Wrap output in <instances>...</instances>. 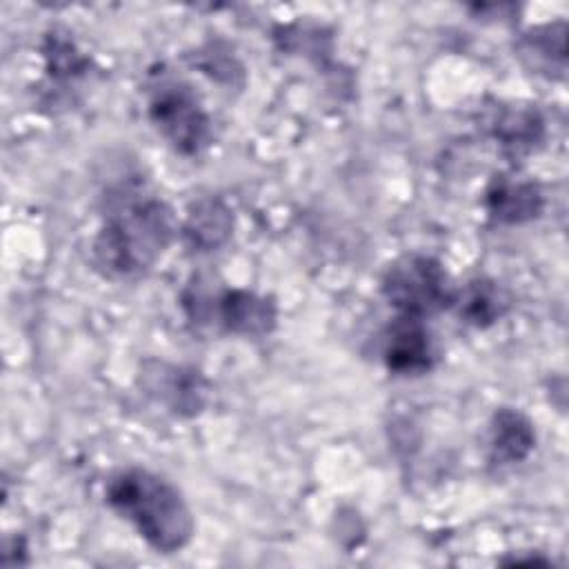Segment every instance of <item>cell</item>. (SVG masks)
I'll use <instances>...</instances> for the list:
<instances>
[{
    "label": "cell",
    "mask_w": 569,
    "mask_h": 569,
    "mask_svg": "<svg viewBox=\"0 0 569 569\" xmlns=\"http://www.w3.org/2000/svg\"><path fill=\"white\" fill-rule=\"evenodd\" d=\"M176 231V216L164 200L140 187H120L107 198L91 262L111 280L140 278L160 260Z\"/></svg>",
    "instance_id": "1"
},
{
    "label": "cell",
    "mask_w": 569,
    "mask_h": 569,
    "mask_svg": "<svg viewBox=\"0 0 569 569\" xmlns=\"http://www.w3.org/2000/svg\"><path fill=\"white\" fill-rule=\"evenodd\" d=\"M104 498L158 553H176L193 538L196 525L184 496L153 471L140 467L116 471L107 480Z\"/></svg>",
    "instance_id": "2"
},
{
    "label": "cell",
    "mask_w": 569,
    "mask_h": 569,
    "mask_svg": "<svg viewBox=\"0 0 569 569\" xmlns=\"http://www.w3.org/2000/svg\"><path fill=\"white\" fill-rule=\"evenodd\" d=\"M380 291L398 316L425 320L453 305L456 289L445 267L425 253H405L382 273Z\"/></svg>",
    "instance_id": "3"
},
{
    "label": "cell",
    "mask_w": 569,
    "mask_h": 569,
    "mask_svg": "<svg viewBox=\"0 0 569 569\" xmlns=\"http://www.w3.org/2000/svg\"><path fill=\"white\" fill-rule=\"evenodd\" d=\"M147 111L156 131L180 156H200L213 140L211 118L187 82L158 80L149 91Z\"/></svg>",
    "instance_id": "4"
},
{
    "label": "cell",
    "mask_w": 569,
    "mask_h": 569,
    "mask_svg": "<svg viewBox=\"0 0 569 569\" xmlns=\"http://www.w3.org/2000/svg\"><path fill=\"white\" fill-rule=\"evenodd\" d=\"M184 307L191 318L202 322L204 316L216 311L218 322L224 331L238 336H267L278 322V307L273 298L260 296L249 289H227L216 298V305L200 302L198 298L184 296Z\"/></svg>",
    "instance_id": "5"
},
{
    "label": "cell",
    "mask_w": 569,
    "mask_h": 569,
    "mask_svg": "<svg viewBox=\"0 0 569 569\" xmlns=\"http://www.w3.org/2000/svg\"><path fill=\"white\" fill-rule=\"evenodd\" d=\"M142 387L176 416H198L209 400V380L196 367L151 360L142 367Z\"/></svg>",
    "instance_id": "6"
},
{
    "label": "cell",
    "mask_w": 569,
    "mask_h": 569,
    "mask_svg": "<svg viewBox=\"0 0 569 569\" xmlns=\"http://www.w3.org/2000/svg\"><path fill=\"white\" fill-rule=\"evenodd\" d=\"M385 365L396 376H422L433 367V342L425 327V320L411 316H396L387 327Z\"/></svg>",
    "instance_id": "7"
},
{
    "label": "cell",
    "mask_w": 569,
    "mask_h": 569,
    "mask_svg": "<svg viewBox=\"0 0 569 569\" xmlns=\"http://www.w3.org/2000/svg\"><path fill=\"white\" fill-rule=\"evenodd\" d=\"M485 207L489 218L498 224H522L542 213L545 196L531 180L496 176L485 191Z\"/></svg>",
    "instance_id": "8"
},
{
    "label": "cell",
    "mask_w": 569,
    "mask_h": 569,
    "mask_svg": "<svg viewBox=\"0 0 569 569\" xmlns=\"http://www.w3.org/2000/svg\"><path fill=\"white\" fill-rule=\"evenodd\" d=\"M536 447L533 422L513 407H500L489 422V458L507 467L527 460Z\"/></svg>",
    "instance_id": "9"
},
{
    "label": "cell",
    "mask_w": 569,
    "mask_h": 569,
    "mask_svg": "<svg viewBox=\"0 0 569 569\" xmlns=\"http://www.w3.org/2000/svg\"><path fill=\"white\" fill-rule=\"evenodd\" d=\"M233 231V213L220 198L196 200L184 218L182 238L193 251H216Z\"/></svg>",
    "instance_id": "10"
},
{
    "label": "cell",
    "mask_w": 569,
    "mask_h": 569,
    "mask_svg": "<svg viewBox=\"0 0 569 569\" xmlns=\"http://www.w3.org/2000/svg\"><path fill=\"white\" fill-rule=\"evenodd\" d=\"M453 305L467 325L485 329L507 313L509 296L496 280L478 278L471 280L462 291H456Z\"/></svg>",
    "instance_id": "11"
},
{
    "label": "cell",
    "mask_w": 569,
    "mask_h": 569,
    "mask_svg": "<svg viewBox=\"0 0 569 569\" xmlns=\"http://www.w3.org/2000/svg\"><path fill=\"white\" fill-rule=\"evenodd\" d=\"M496 138L513 156L531 151L533 144L542 138V120L531 109L507 111L496 122Z\"/></svg>",
    "instance_id": "12"
},
{
    "label": "cell",
    "mask_w": 569,
    "mask_h": 569,
    "mask_svg": "<svg viewBox=\"0 0 569 569\" xmlns=\"http://www.w3.org/2000/svg\"><path fill=\"white\" fill-rule=\"evenodd\" d=\"M44 58L49 73H53L56 78H73L87 69V60L76 51V47L58 36L49 38L44 47Z\"/></svg>",
    "instance_id": "13"
}]
</instances>
